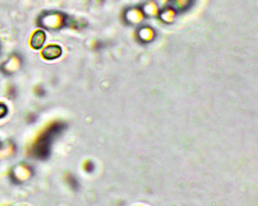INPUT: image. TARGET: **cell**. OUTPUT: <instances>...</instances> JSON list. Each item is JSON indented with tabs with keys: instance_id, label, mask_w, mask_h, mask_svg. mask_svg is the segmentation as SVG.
Listing matches in <instances>:
<instances>
[{
	"instance_id": "cell-3",
	"label": "cell",
	"mask_w": 258,
	"mask_h": 206,
	"mask_svg": "<svg viewBox=\"0 0 258 206\" xmlns=\"http://www.w3.org/2000/svg\"><path fill=\"white\" fill-rule=\"evenodd\" d=\"M42 55L46 59H54L61 55V48L58 45H48L42 51Z\"/></svg>"
},
{
	"instance_id": "cell-6",
	"label": "cell",
	"mask_w": 258,
	"mask_h": 206,
	"mask_svg": "<svg viewBox=\"0 0 258 206\" xmlns=\"http://www.w3.org/2000/svg\"><path fill=\"white\" fill-rule=\"evenodd\" d=\"M8 112V109L7 107L4 105V104H0V119L3 118Z\"/></svg>"
},
{
	"instance_id": "cell-5",
	"label": "cell",
	"mask_w": 258,
	"mask_h": 206,
	"mask_svg": "<svg viewBox=\"0 0 258 206\" xmlns=\"http://www.w3.org/2000/svg\"><path fill=\"white\" fill-rule=\"evenodd\" d=\"M45 41V33L41 30L35 31L31 37L30 44L34 49H39Z\"/></svg>"
},
{
	"instance_id": "cell-1",
	"label": "cell",
	"mask_w": 258,
	"mask_h": 206,
	"mask_svg": "<svg viewBox=\"0 0 258 206\" xmlns=\"http://www.w3.org/2000/svg\"><path fill=\"white\" fill-rule=\"evenodd\" d=\"M62 129V125L55 124L51 126L37 141L36 145L34 146V154L36 157L44 159L49 155V148L53 137Z\"/></svg>"
},
{
	"instance_id": "cell-2",
	"label": "cell",
	"mask_w": 258,
	"mask_h": 206,
	"mask_svg": "<svg viewBox=\"0 0 258 206\" xmlns=\"http://www.w3.org/2000/svg\"><path fill=\"white\" fill-rule=\"evenodd\" d=\"M63 19H64L63 15L59 12H54V11L45 12L43 15L40 16L39 24L41 26L49 28V29L57 28V27L61 26Z\"/></svg>"
},
{
	"instance_id": "cell-4",
	"label": "cell",
	"mask_w": 258,
	"mask_h": 206,
	"mask_svg": "<svg viewBox=\"0 0 258 206\" xmlns=\"http://www.w3.org/2000/svg\"><path fill=\"white\" fill-rule=\"evenodd\" d=\"M194 0H169V8L173 11H184L189 8Z\"/></svg>"
}]
</instances>
